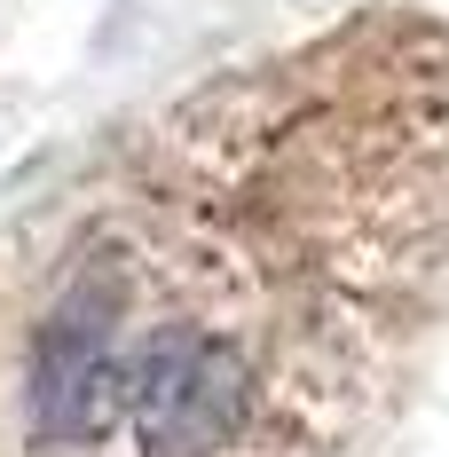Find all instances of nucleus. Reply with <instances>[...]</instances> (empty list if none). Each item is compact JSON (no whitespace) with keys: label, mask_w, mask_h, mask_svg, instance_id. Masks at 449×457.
Listing matches in <instances>:
<instances>
[{"label":"nucleus","mask_w":449,"mask_h":457,"mask_svg":"<svg viewBox=\"0 0 449 457\" xmlns=\"http://www.w3.org/2000/svg\"><path fill=\"white\" fill-rule=\"evenodd\" d=\"M119 331H127V269L119 253H95L55 292V308L32 331V426L47 442H95L119 403Z\"/></svg>","instance_id":"2"},{"label":"nucleus","mask_w":449,"mask_h":457,"mask_svg":"<svg viewBox=\"0 0 449 457\" xmlns=\"http://www.w3.org/2000/svg\"><path fill=\"white\" fill-rule=\"evenodd\" d=\"M119 403L135 418L142 457H213L253 426L261 378L237 339L174 316L119 363Z\"/></svg>","instance_id":"1"}]
</instances>
